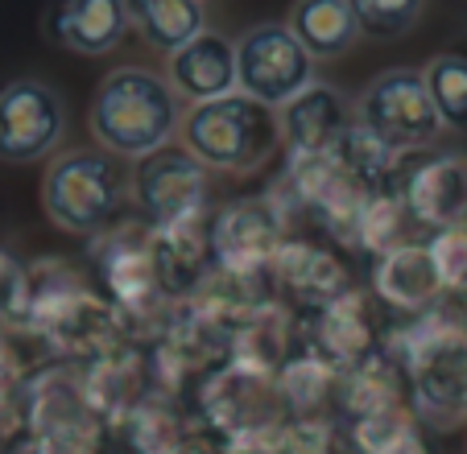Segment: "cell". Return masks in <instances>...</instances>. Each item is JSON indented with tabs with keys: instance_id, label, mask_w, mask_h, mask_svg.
Listing matches in <instances>:
<instances>
[{
	"instance_id": "obj_23",
	"label": "cell",
	"mask_w": 467,
	"mask_h": 454,
	"mask_svg": "<svg viewBox=\"0 0 467 454\" xmlns=\"http://www.w3.org/2000/svg\"><path fill=\"white\" fill-rule=\"evenodd\" d=\"M336 367H327L315 351H306L302 359H290L282 372V397L294 405L298 413H310L336 393Z\"/></svg>"
},
{
	"instance_id": "obj_2",
	"label": "cell",
	"mask_w": 467,
	"mask_h": 454,
	"mask_svg": "<svg viewBox=\"0 0 467 454\" xmlns=\"http://www.w3.org/2000/svg\"><path fill=\"white\" fill-rule=\"evenodd\" d=\"M182 129V104L161 75L141 67L112 70L91 104V137L112 158H145Z\"/></svg>"
},
{
	"instance_id": "obj_7",
	"label": "cell",
	"mask_w": 467,
	"mask_h": 454,
	"mask_svg": "<svg viewBox=\"0 0 467 454\" xmlns=\"http://www.w3.org/2000/svg\"><path fill=\"white\" fill-rule=\"evenodd\" d=\"M315 83V58L298 46V37L285 26L248 29L236 42V88L240 96L256 99L265 108H285L294 96Z\"/></svg>"
},
{
	"instance_id": "obj_17",
	"label": "cell",
	"mask_w": 467,
	"mask_h": 454,
	"mask_svg": "<svg viewBox=\"0 0 467 454\" xmlns=\"http://www.w3.org/2000/svg\"><path fill=\"white\" fill-rule=\"evenodd\" d=\"M207 236H199L194 227H174V232H153L150 240V256H153V277H158L161 297H178V294H194L207 277Z\"/></svg>"
},
{
	"instance_id": "obj_9",
	"label": "cell",
	"mask_w": 467,
	"mask_h": 454,
	"mask_svg": "<svg viewBox=\"0 0 467 454\" xmlns=\"http://www.w3.org/2000/svg\"><path fill=\"white\" fill-rule=\"evenodd\" d=\"M282 207L274 199H244L220 211V219L207 232V244L220 269L228 273H261L274 264L282 236Z\"/></svg>"
},
{
	"instance_id": "obj_1",
	"label": "cell",
	"mask_w": 467,
	"mask_h": 454,
	"mask_svg": "<svg viewBox=\"0 0 467 454\" xmlns=\"http://www.w3.org/2000/svg\"><path fill=\"white\" fill-rule=\"evenodd\" d=\"M385 356L401 364L414 418L439 429L467 421V335H459L439 306L410 318L389 339Z\"/></svg>"
},
{
	"instance_id": "obj_20",
	"label": "cell",
	"mask_w": 467,
	"mask_h": 454,
	"mask_svg": "<svg viewBox=\"0 0 467 454\" xmlns=\"http://www.w3.org/2000/svg\"><path fill=\"white\" fill-rule=\"evenodd\" d=\"M104 261V281L112 285V297L129 310H145L150 302H158L161 289L153 277V256H150V240H132V236H116L108 244Z\"/></svg>"
},
{
	"instance_id": "obj_29",
	"label": "cell",
	"mask_w": 467,
	"mask_h": 454,
	"mask_svg": "<svg viewBox=\"0 0 467 454\" xmlns=\"http://www.w3.org/2000/svg\"><path fill=\"white\" fill-rule=\"evenodd\" d=\"M199 5H203V0H199Z\"/></svg>"
},
{
	"instance_id": "obj_28",
	"label": "cell",
	"mask_w": 467,
	"mask_h": 454,
	"mask_svg": "<svg viewBox=\"0 0 467 454\" xmlns=\"http://www.w3.org/2000/svg\"><path fill=\"white\" fill-rule=\"evenodd\" d=\"M459 232H463V236H467V215H463V219H459Z\"/></svg>"
},
{
	"instance_id": "obj_11",
	"label": "cell",
	"mask_w": 467,
	"mask_h": 454,
	"mask_svg": "<svg viewBox=\"0 0 467 454\" xmlns=\"http://www.w3.org/2000/svg\"><path fill=\"white\" fill-rule=\"evenodd\" d=\"M46 34L62 50L96 58L124 42L129 13H124V0H50Z\"/></svg>"
},
{
	"instance_id": "obj_21",
	"label": "cell",
	"mask_w": 467,
	"mask_h": 454,
	"mask_svg": "<svg viewBox=\"0 0 467 454\" xmlns=\"http://www.w3.org/2000/svg\"><path fill=\"white\" fill-rule=\"evenodd\" d=\"M422 79L442 129L467 132V37L447 46L442 54H434L431 67L422 70Z\"/></svg>"
},
{
	"instance_id": "obj_27",
	"label": "cell",
	"mask_w": 467,
	"mask_h": 454,
	"mask_svg": "<svg viewBox=\"0 0 467 454\" xmlns=\"http://www.w3.org/2000/svg\"><path fill=\"white\" fill-rule=\"evenodd\" d=\"M17 380H21V359H17V351L9 347V339L0 335V397L9 393Z\"/></svg>"
},
{
	"instance_id": "obj_6",
	"label": "cell",
	"mask_w": 467,
	"mask_h": 454,
	"mask_svg": "<svg viewBox=\"0 0 467 454\" xmlns=\"http://www.w3.org/2000/svg\"><path fill=\"white\" fill-rule=\"evenodd\" d=\"M132 174V202L153 232L194 227L207 211V170L186 149L161 145L145 158H137Z\"/></svg>"
},
{
	"instance_id": "obj_24",
	"label": "cell",
	"mask_w": 467,
	"mask_h": 454,
	"mask_svg": "<svg viewBox=\"0 0 467 454\" xmlns=\"http://www.w3.org/2000/svg\"><path fill=\"white\" fill-rule=\"evenodd\" d=\"M426 244H431L434 261H439L442 281L455 285V281L467 273V236L459 227H447V232H434V240H426Z\"/></svg>"
},
{
	"instance_id": "obj_18",
	"label": "cell",
	"mask_w": 467,
	"mask_h": 454,
	"mask_svg": "<svg viewBox=\"0 0 467 454\" xmlns=\"http://www.w3.org/2000/svg\"><path fill=\"white\" fill-rule=\"evenodd\" d=\"M285 29L298 37V46L310 58H339L360 37L348 0H294Z\"/></svg>"
},
{
	"instance_id": "obj_25",
	"label": "cell",
	"mask_w": 467,
	"mask_h": 454,
	"mask_svg": "<svg viewBox=\"0 0 467 454\" xmlns=\"http://www.w3.org/2000/svg\"><path fill=\"white\" fill-rule=\"evenodd\" d=\"M360 454H431V450H426L422 434H418L414 421H410V426H401L397 434L380 438L377 446H368V450H360Z\"/></svg>"
},
{
	"instance_id": "obj_5",
	"label": "cell",
	"mask_w": 467,
	"mask_h": 454,
	"mask_svg": "<svg viewBox=\"0 0 467 454\" xmlns=\"http://www.w3.org/2000/svg\"><path fill=\"white\" fill-rule=\"evenodd\" d=\"M356 124L380 149H389L393 158L434 145V137L442 132V120L431 104L422 70L406 67L385 70L368 83V91L360 96V108H356Z\"/></svg>"
},
{
	"instance_id": "obj_8",
	"label": "cell",
	"mask_w": 467,
	"mask_h": 454,
	"mask_svg": "<svg viewBox=\"0 0 467 454\" xmlns=\"http://www.w3.org/2000/svg\"><path fill=\"white\" fill-rule=\"evenodd\" d=\"M67 132V108L58 91L37 79H13L0 88V161L29 166L54 153Z\"/></svg>"
},
{
	"instance_id": "obj_10",
	"label": "cell",
	"mask_w": 467,
	"mask_h": 454,
	"mask_svg": "<svg viewBox=\"0 0 467 454\" xmlns=\"http://www.w3.org/2000/svg\"><path fill=\"white\" fill-rule=\"evenodd\" d=\"M397 199L406 207V219L431 232L459 227V219L467 215V158L463 153L422 158L397 178Z\"/></svg>"
},
{
	"instance_id": "obj_15",
	"label": "cell",
	"mask_w": 467,
	"mask_h": 454,
	"mask_svg": "<svg viewBox=\"0 0 467 454\" xmlns=\"http://www.w3.org/2000/svg\"><path fill=\"white\" fill-rule=\"evenodd\" d=\"M352 124L356 116L348 99L336 88H315V83L302 96H294L285 112L277 116V129H282L290 153H331Z\"/></svg>"
},
{
	"instance_id": "obj_4",
	"label": "cell",
	"mask_w": 467,
	"mask_h": 454,
	"mask_svg": "<svg viewBox=\"0 0 467 454\" xmlns=\"http://www.w3.org/2000/svg\"><path fill=\"white\" fill-rule=\"evenodd\" d=\"M182 145L203 170L253 174L277 153L282 129L274 108L232 91L212 104H194L182 116Z\"/></svg>"
},
{
	"instance_id": "obj_3",
	"label": "cell",
	"mask_w": 467,
	"mask_h": 454,
	"mask_svg": "<svg viewBox=\"0 0 467 454\" xmlns=\"http://www.w3.org/2000/svg\"><path fill=\"white\" fill-rule=\"evenodd\" d=\"M132 199V174L104 149H71L50 161L42 207L71 236H108Z\"/></svg>"
},
{
	"instance_id": "obj_14",
	"label": "cell",
	"mask_w": 467,
	"mask_h": 454,
	"mask_svg": "<svg viewBox=\"0 0 467 454\" xmlns=\"http://www.w3.org/2000/svg\"><path fill=\"white\" fill-rule=\"evenodd\" d=\"M170 88L178 99L212 104L236 91V46L220 34H199L182 50L170 54Z\"/></svg>"
},
{
	"instance_id": "obj_19",
	"label": "cell",
	"mask_w": 467,
	"mask_h": 454,
	"mask_svg": "<svg viewBox=\"0 0 467 454\" xmlns=\"http://www.w3.org/2000/svg\"><path fill=\"white\" fill-rule=\"evenodd\" d=\"M124 13H129V26H137V34L166 58L203 34L207 21L199 0H124Z\"/></svg>"
},
{
	"instance_id": "obj_22",
	"label": "cell",
	"mask_w": 467,
	"mask_h": 454,
	"mask_svg": "<svg viewBox=\"0 0 467 454\" xmlns=\"http://www.w3.org/2000/svg\"><path fill=\"white\" fill-rule=\"evenodd\" d=\"M348 9H352V21L360 34L393 42V37L410 34L418 26L426 0H348Z\"/></svg>"
},
{
	"instance_id": "obj_13",
	"label": "cell",
	"mask_w": 467,
	"mask_h": 454,
	"mask_svg": "<svg viewBox=\"0 0 467 454\" xmlns=\"http://www.w3.org/2000/svg\"><path fill=\"white\" fill-rule=\"evenodd\" d=\"M372 285H377V294L389 306L410 310V315L439 306L442 294H447V281H442L431 244H406V240L393 244L389 253H380Z\"/></svg>"
},
{
	"instance_id": "obj_16",
	"label": "cell",
	"mask_w": 467,
	"mask_h": 454,
	"mask_svg": "<svg viewBox=\"0 0 467 454\" xmlns=\"http://www.w3.org/2000/svg\"><path fill=\"white\" fill-rule=\"evenodd\" d=\"M310 351L336 372H348L352 364H360L364 356L377 351L372 347V318L368 306H364V294L352 289L336 306L318 310L315 331H310Z\"/></svg>"
},
{
	"instance_id": "obj_26",
	"label": "cell",
	"mask_w": 467,
	"mask_h": 454,
	"mask_svg": "<svg viewBox=\"0 0 467 454\" xmlns=\"http://www.w3.org/2000/svg\"><path fill=\"white\" fill-rule=\"evenodd\" d=\"M439 315L447 318L459 335H467V273L455 285H447V294H442V302H439Z\"/></svg>"
},
{
	"instance_id": "obj_12",
	"label": "cell",
	"mask_w": 467,
	"mask_h": 454,
	"mask_svg": "<svg viewBox=\"0 0 467 454\" xmlns=\"http://www.w3.org/2000/svg\"><path fill=\"white\" fill-rule=\"evenodd\" d=\"M269 277H277L302 306L327 310L336 306L339 297L352 294V273L339 261L336 253H327L318 244H302V240H285L277 248L274 264H269Z\"/></svg>"
}]
</instances>
